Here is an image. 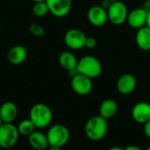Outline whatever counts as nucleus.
Here are the masks:
<instances>
[{
  "label": "nucleus",
  "mask_w": 150,
  "mask_h": 150,
  "mask_svg": "<svg viewBox=\"0 0 150 150\" xmlns=\"http://www.w3.org/2000/svg\"><path fill=\"white\" fill-rule=\"evenodd\" d=\"M52 117L53 114L50 108L44 103H36L29 110V118L38 129L49 126L52 121Z\"/></svg>",
  "instance_id": "f03ea898"
},
{
  "label": "nucleus",
  "mask_w": 150,
  "mask_h": 150,
  "mask_svg": "<svg viewBox=\"0 0 150 150\" xmlns=\"http://www.w3.org/2000/svg\"><path fill=\"white\" fill-rule=\"evenodd\" d=\"M125 150H142V148L138 146H135V145H130V146H125Z\"/></svg>",
  "instance_id": "393cba45"
},
{
  "label": "nucleus",
  "mask_w": 150,
  "mask_h": 150,
  "mask_svg": "<svg viewBox=\"0 0 150 150\" xmlns=\"http://www.w3.org/2000/svg\"><path fill=\"white\" fill-rule=\"evenodd\" d=\"M132 117L135 122L142 125L149 121L150 120L149 103L140 102L136 103L132 109Z\"/></svg>",
  "instance_id": "ddd939ff"
},
{
  "label": "nucleus",
  "mask_w": 150,
  "mask_h": 150,
  "mask_svg": "<svg viewBox=\"0 0 150 150\" xmlns=\"http://www.w3.org/2000/svg\"><path fill=\"white\" fill-rule=\"evenodd\" d=\"M107 13L109 21L115 26H120L126 22L129 13L125 4L119 0L110 3L107 9Z\"/></svg>",
  "instance_id": "423d86ee"
},
{
  "label": "nucleus",
  "mask_w": 150,
  "mask_h": 150,
  "mask_svg": "<svg viewBox=\"0 0 150 150\" xmlns=\"http://www.w3.org/2000/svg\"><path fill=\"white\" fill-rule=\"evenodd\" d=\"M3 124H4V121H3V119L1 118V117H0V126H1Z\"/></svg>",
  "instance_id": "c756f323"
},
{
  "label": "nucleus",
  "mask_w": 150,
  "mask_h": 150,
  "mask_svg": "<svg viewBox=\"0 0 150 150\" xmlns=\"http://www.w3.org/2000/svg\"><path fill=\"white\" fill-rule=\"evenodd\" d=\"M86 39V34L78 28L69 29L64 36L65 45L71 50H81L84 48Z\"/></svg>",
  "instance_id": "6e6552de"
},
{
  "label": "nucleus",
  "mask_w": 150,
  "mask_h": 150,
  "mask_svg": "<svg viewBox=\"0 0 150 150\" xmlns=\"http://www.w3.org/2000/svg\"><path fill=\"white\" fill-rule=\"evenodd\" d=\"M117 111V104L112 99H105L99 107V115L107 120L113 117Z\"/></svg>",
  "instance_id": "6ab92c4d"
},
{
  "label": "nucleus",
  "mask_w": 150,
  "mask_h": 150,
  "mask_svg": "<svg viewBox=\"0 0 150 150\" xmlns=\"http://www.w3.org/2000/svg\"><path fill=\"white\" fill-rule=\"evenodd\" d=\"M147 21V12L143 8H136L128 13L126 22L128 25L134 28L139 29L142 27L146 26Z\"/></svg>",
  "instance_id": "f8f14e48"
},
{
  "label": "nucleus",
  "mask_w": 150,
  "mask_h": 150,
  "mask_svg": "<svg viewBox=\"0 0 150 150\" xmlns=\"http://www.w3.org/2000/svg\"><path fill=\"white\" fill-rule=\"evenodd\" d=\"M28 57V50L23 45H15L12 47L7 53V60L11 64L19 65Z\"/></svg>",
  "instance_id": "4468645a"
},
{
  "label": "nucleus",
  "mask_w": 150,
  "mask_h": 150,
  "mask_svg": "<svg viewBox=\"0 0 150 150\" xmlns=\"http://www.w3.org/2000/svg\"><path fill=\"white\" fill-rule=\"evenodd\" d=\"M34 3H38V2H44L46 0H32Z\"/></svg>",
  "instance_id": "c85d7f7f"
},
{
  "label": "nucleus",
  "mask_w": 150,
  "mask_h": 150,
  "mask_svg": "<svg viewBox=\"0 0 150 150\" xmlns=\"http://www.w3.org/2000/svg\"><path fill=\"white\" fill-rule=\"evenodd\" d=\"M137 86L136 78L131 73H125L117 81V89L119 94L126 96L132 94Z\"/></svg>",
  "instance_id": "9b49d317"
},
{
  "label": "nucleus",
  "mask_w": 150,
  "mask_h": 150,
  "mask_svg": "<svg viewBox=\"0 0 150 150\" xmlns=\"http://www.w3.org/2000/svg\"><path fill=\"white\" fill-rule=\"evenodd\" d=\"M145 150H150V146H147Z\"/></svg>",
  "instance_id": "2f4dec72"
},
{
  "label": "nucleus",
  "mask_w": 150,
  "mask_h": 150,
  "mask_svg": "<svg viewBox=\"0 0 150 150\" xmlns=\"http://www.w3.org/2000/svg\"><path fill=\"white\" fill-rule=\"evenodd\" d=\"M18 116V107L13 102H6L0 106V117L4 123H13Z\"/></svg>",
  "instance_id": "2eb2a0df"
},
{
  "label": "nucleus",
  "mask_w": 150,
  "mask_h": 150,
  "mask_svg": "<svg viewBox=\"0 0 150 150\" xmlns=\"http://www.w3.org/2000/svg\"><path fill=\"white\" fill-rule=\"evenodd\" d=\"M135 42L139 49L141 50H150V28L145 26L139 28L136 33Z\"/></svg>",
  "instance_id": "f3484780"
},
{
  "label": "nucleus",
  "mask_w": 150,
  "mask_h": 150,
  "mask_svg": "<svg viewBox=\"0 0 150 150\" xmlns=\"http://www.w3.org/2000/svg\"><path fill=\"white\" fill-rule=\"evenodd\" d=\"M78 62L79 60L75 57V55L70 51H64L58 57L59 64L68 71L77 69Z\"/></svg>",
  "instance_id": "a211bd4d"
},
{
  "label": "nucleus",
  "mask_w": 150,
  "mask_h": 150,
  "mask_svg": "<svg viewBox=\"0 0 150 150\" xmlns=\"http://www.w3.org/2000/svg\"><path fill=\"white\" fill-rule=\"evenodd\" d=\"M28 143L35 150H44L50 146L47 135L39 131H35L28 136Z\"/></svg>",
  "instance_id": "dca6fc26"
},
{
  "label": "nucleus",
  "mask_w": 150,
  "mask_h": 150,
  "mask_svg": "<svg viewBox=\"0 0 150 150\" xmlns=\"http://www.w3.org/2000/svg\"><path fill=\"white\" fill-rule=\"evenodd\" d=\"M49 150H61V147H59V146H50Z\"/></svg>",
  "instance_id": "cd10ccee"
},
{
  "label": "nucleus",
  "mask_w": 150,
  "mask_h": 150,
  "mask_svg": "<svg viewBox=\"0 0 150 150\" xmlns=\"http://www.w3.org/2000/svg\"><path fill=\"white\" fill-rule=\"evenodd\" d=\"M32 13L37 18H42V17L46 16L50 13V10H49L46 1L35 3L34 6L32 8Z\"/></svg>",
  "instance_id": "412c9836"
},
{
  "label": "nucleus",
  "mask_w": 150,
  "mask_h": 150,
  "mask_svg": "<svg viewBox=\"0 0 150 150\" xmlns=\"http://www.w3.org/2000/svg\"><path fill=\"white\" fill-rule=\"evenodd\" d=\"M108 1H110V3H112V2H116V1H118V0H108Z\"/></svg>",
  "instance_id": "7c9ffc66"
},
{
  "label": "nucleus",
  "mask_w": 150,
  "mask_h": 150,
  "mask_svg": "<svg viewBox=\"0 0 150 150\" xmlns=\"http://www.w3.org/2000/svg\"><path fill=\"white\" fill-rule=\"evenodd\" d=\"M88 19L91 25L95 27H103L109 21L107 9L102 6H93L88 12Z\"/></svg>",
  "instance_id": "9d476101"
},
{
  "label": "nucleus",
  "mask_w": 150,
  "mask_h": 150,
  "mask_svg": "<svg viewBox=\"0 0 150 150\" xmlns=\"http://www.w3.org/2000/svg\"><path fill=\"white\" fill-rule=\"evenodd\" d=\"M77 71L79 73L86 75L91 79H95L101 75L103 65L97 57L91 55H87L79 60Z\"/></svg>",
  "instance_id": "7ed1b4c3"
},
{
  "label": "nucleus",
  "mask_w": 150,
  "mask_h": 150,
  "mask_svg": "<svg viewBox=\"0 0 150 150\" xmlns=\"http://www.w3.org/2000/svg\"><path fill=\"white\" fill-rule=\"evenodd\" d=\"M50 13L57 18L65 17L71 9V0H46Z\"/></svg>",
  "instance_id": "1a4fd4ad"
},
{
  "label": "nucleus",
  "mask_w": 150,
  "mask_h": 150,
  "mask_svg": "<svg viewBox=\"0 0 150 150\" xmlns=\"http://www.w3.org/2000/svg\"><path fill=\"white\" fill-rule=\"evenodd\" d=\"M97 44V42L96 40V38L94 37H88L87 36V39H86V42H85V47L88 48V49H94L96 48Z\"/></svg>",
  "instance_id": "5701e85b"
},
{
  "label": "nucleus",
  "mask_w": 150,
  "mask_h": 150,
  "mask_svg": "<svg viewBox=\"0 0 150 150\" xmlns=\"http://www.w3.org/2000/svg\"><path fill=\"white\" fill-rule=\"evenodd\" d=\"M149 104H150V102H149Z\"/></svg>",
  "instance_id": "f704fd0d"
},
{
  "label": "nucleus",
  "mask_w": 150,
  "mask_h": 150,
  "mask_svg": "<svg viewBox=\"0 0 150 150\" xmlns=\"http://www.w3.org/2000/svg\"><path fill=\"white\" fill-rule=\"evenodd\" d=\"M47 138L50 146H64L70 139V132L68 128L61 124H57L48 130Z\"/></svg>",
  "instance_id": "20e7f679"
},
{
  "label": "nucleus",
  "mask_w": 150,
  "mask_h": 150,
  "mask_svg": "<svg viewBox=\"0 0 150 150\" xmlns=\"http://www.w3.org/2000/svg\"><path fill=\"white\" fill-rule=\"evenodd\" d=\"M146 26L150 28V11L147 12V21H146Z\"/></svg>",
  "instance_id": "a878e982"
},
{
  "label": "nucleus",
  "mask_w": 150,
  "mask_h": 150,
  "mask_svg": "<svg viewBox=\"0 0 150 150\" xmlns=\"http://www.w3.org/2000/svg\"><path fill=\"white\" fill-rule=\"evenodd\" d=\"M143 131H144L145 135L148 139H150V120L143 125Z\"/></svg>",
  "instance_id": "b1692460"
},
{
  "label": "nucleus",
  "mask_w": 150,
  "mask_h": 150,
  "mask_svg": "<svg viewBox=\"0 0 150 150\" xmlns=\"http://www.w3.org/2000/svg\"><path fill=\"white\" fill-rule=\"evenodd\" d=\"M28 30H29L31 35H35L36 37H43L45 35L44 28L42 26L39 25V24H36V23L31 24Z\"/></svg>",
  "instance_id": "4be33fe9"
},
{
  "label": "nucleus",
  "mask_w": 150,
  "mask_h": 150,
  "mask_svg": "<svg viewBox=\"0 0 150 150\" xmlns=\"http://www.w3.org/2000/svg\"><path fill=\"white\" fill-rule=\"evenodd\" d=\"M18 127L13 123H4L0 126V146L5 149L13 148L19 139Z\"/></svg>",
  "instance_id": "39448f33"
},
{
  "label": "nucleus",
  "mask_w": 150,
  "mask_h": 150,
  "mask_svg": "<svg viewBox=\"0 0 150 150\" xmlns=\"http://www.w3.org/2000/svg\"><path fill=\"white\" fill-rule=\"evenodd\" d=\"M147 4H148V6H150V0H147Z\"/></svg>",
  "instance_id": "473e14b6"
},
{
  "label": "nucleus",
  "mask_w": 150,
  "mask_h": 150,
  "mask_svg": "<svg viewBox=\"0 0 150 150\" xmlns=\"http://www.w3.org/2000/svg\"><path fill=\"white\" fill-rule=\"evenodd\" d=\"M109 150H125V148L120 147V146H113V147H110Z\"/></svg>",
  "instance_id": "bb28decb"
},
{
  "label": "nucleus",
  "mask_w": 150,
  "mask_h": 150,
  "mask_svg": "<svg viewBox=\"0 0 150 150\" xmlns=\"http://www.w3.org/2000/svg\"><path fill=\"white\" fill-rule=\"evenodd\" d=\"M71 88L75 94L79 96H87L90 94L93 89L92 79L81 73H77L71 77Z\"/></svg>",
  "instance_id": "0eeeda50"
},
{
  "label": "nucleus",
  "mask_w": 150,
  "mask_h": 150,
  "mask_svg": "<svg viewBox=\"0 0 150 150\" xmlns=\"http://www.w3.org/2000/svg\"><path fill=\"white\" fill-rule=\"evenodd\" d=\"M7 150H16V149H13V148H10V149H7Z\"/></svg>",
  "instance_id": "72a5a7b5"
},
{
  "label": "nucleus",
  "mask_w": 150,
  "mask_h": 150,
  "mask_svg": "<svg viewBox=\"0 0 150 150\" xmlns=\"http://www.w3.org/2000/svg\"><path fill=\"white\" fill-rule=\"evenodd\" d=\"M17 127H18L20 134L23 136H29L32 132L35 131V128H36L34 123L30 120V118L21 121Z\"/></svg>",
  "instance_id": "aec40b11"
},
{
  "label": "nucleus",
  "mask_w": 150,
  "mask_h": 150,
  "mask_svg": "<svg viewBox=\"0 0 150 150\" xmlns=\"http://www.w3.org/2000/svg\"><path fill=\"white\" fill-rule=\"evenodd\" d=\"M108 132L107 119L102 116H94L90 117L85 125V134L93 141L103 139Z\"/></svg>",
  "instance_id": "f257e3e1"
}]
</instances>
